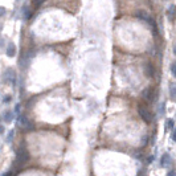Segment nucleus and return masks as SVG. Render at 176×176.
Returning a JSON list of instances; mask_svg holds the SVG:
<instances>
[{"mask_svg":"<svg viewBox=\"0 0 176 176\" xmlns=\"http://www.w3.org/2000/svg\"><path fill=\"white\" fill-rule=\"evenodd\" d=\"M154 159H155V156H154V155H150V156H148V159H147V163H151V162H154Z\"/></svg>","mask_w":176,"mask_h":176,"instance_id":"20","label":"nucleus"},{"mask_svg":"<svg viewBox=\"0 0 176 176\" xmlns=\"http://www.w3.org/2000/svg\"><path fill=\"white\" fill-rule=\"evenodd\" d=\"M17 121H19V126L21 127V129H24V130H31L32 127H33L32 122L25 117V115H23V114L17 115Z\"/></svg>","mask_w":176,"mask_h":176,"instance_id":"2","label":"nucleus"},{"mask_svg":"<svg viewBox=\"0 0 176 176\" xmlns=\"http://www.w3.org/2000/svg\"><path fill=\"white\" fill-rule=\"evenodd\" d=\"M13 138H15V130L8 131V135H7V143L8 145H11V143L13 142Z\"/></svg>","mask_w":176,"mask_h":176,"instance_id":"10","label":"nucleus"},{"mask_svg":"<svg viewBox=\"0 0 176 176\" xmlns=\"http://www.w3.org/2000/svg\"><path fill=\"white\" fill-rule=\"evenodd\" d=\"M2 134H4V126L0 123V135H2Z\"/></svg>","mask_w":176,"mask_h":176,"instance_id":"23","label":"nucleus"},{"mask_svg":"<svg viewBox=\"0 0 176 176\" xmlns=\"http://www.w3.org/2000/svg\"><path fill=\"white\" fill-rule=\"evenodd\" d=\"M3 77H4V81L6 82H9V83H12V85L16 83V72L13 69H11V68L4 72Z\"/></svg>","mask_w":176,"mask_h":176,"instance_id":"3","label":"nucleus"},{"mask_svg":"<svg viewBox=\"0 0 176 176\" xmlns=\"http://www.w3.org/2000/svg\"><path fill=\"white\" fill-rule=\"evenodd\" d=\"M2 176H12V171H7V172L2 174Z\"/></svg>","mask_w":176,"mask_h":176,"instance_id":"21","label":"nucleus"},{"mask_svg":"<svg viewBox=\"0 0 176 176\" xmlns=\"http://www.w3.org/2000/svg\"><path fill=\"white\" fill-rule=\"evenodd\" d=\"M23 17H24V20H28L31 17V12H29V9H28V7H24L23 8Z\"/></svg>","mask_w":176,"mask_h":176,"instance_id":"11","label":"nucleus"},{"mask_svg":"<svg viewBox=\"0 0 176 176\" xmlns=\"http://www.w3.org/2000/svg\"><path fill=\"white\" fill-rule=\"evenodd\" d=\"M171 72H172L174 77H176V62H174L172 65H171Z\"/></svg>","mask_w":176,"mask_h":176,"instance_id":"16","label":"nucleus"},{"mask_svg":"<svg viewBox=\"0 0 176 176\" xmlns=\"http://www.w3.org/2000/svg\"><path fill=\"white\" fill-rule=\"evenodd\" d=\"M143 98H146L147 101H152V89L147 87V89L143 91Z\"/></svg>","mask_w":176,"mask_h":176,"instance_id":"9","label":"nucleus"},{"mask_svg":"<svg viewBox=\"0 0 176 176\" xmlns=\"http://www.w3.org/2000/svg\"><path fill=\"white\" fill-rule=\"evenodd\" d=\"M167 176H176V171H170V172L167 174Z\"/></svg>","mask_w":176,"mask_h":176,"instance_id":"22","label":"nucleus"},{"mask_svg":"<svg viewBox=\"0 0 176 176\" xmlns=\"http://www.w3.org/2000/svg\"><path fill=\"white\" fill-rule=\"evenodd\" d=\"M42 3H44V0H33V4H35L36 7H40Z\"/></svg>","mask_w":176,"mask_h":176,"instance_id":"18","label":"nucleus"},{"mask_svg":"<svg viewBox=\"0 0 176 176\" xmlns=\"http://www.w3.org/2000/svg\"><path fill=\"white\" fill-rule=\"evenodd\" d=\"M171 138H172V141H175L176 142V127L172 130V134H171Z\"/></svg>","mask_w":176,"mask_h":176,"instance_id":"19","label":"nucleus"},{"mask_svg":"<svg viewBox=\"0 0 176 176\" xmlns=\"http://www.w3.org/2000/svg\"><path fill=\"white\" fill-rule=\"evenodd\" d=\"M174 12H175V6H171V7L168 8V12H167V13H168V19H170V20L172 19V15H174Z\"/></svg>","mask_w":176,"mask_h":176,"instance_id":"13","label":"nucleus"},{"mask_svg":"<svg viewBox=\"0 0 176 176\" xmlns=\"http://www.w3.org/2000/svg\"><path fill=\"white\" fill-rule=\"evenodd\" d=\"M146 70H147V74H148L150 77H151V75H154V69H152V66H151L150 64H147V68H146Z\"/></svg>","mask_w":176,"mask_h":176,"instance_id":"12","label":"nucleus"},{"mask_svg":"<svg viewBox=\"0 0 176 176\" xmlns=\"http://www.w3.org/2000/svg\"><path fill=\"white\" fill-rule=\"evenodd\" d=\"M174 53H175V54H176V45H175V46H174Z\"/></svg>","mask_w":176,"mask_h":176,"instance_id":"24","label":"nucleus"},{"mask_svg":"<svg viewBox=\"0 0 176 176\" xmlns=\"http://www.w3.org/2000/svg\"><path fill=\"white\" fill-rule=\"evenodd\" d=\"M170 95L174 101H176V82L170 83Z\"/></svg>","mask_w":176,"mask_h":176,"instance_id":"8","label":"nucleus"},{"mask_svg":"<svg viewBox=\"0 0 176 176\" xmlns=\"http://www.w3.org/2000/svg\"><path fill=\"white\" fill-rule=\"evenodd\" d=\"M6 13H7V9H6V8H4V7H0V17H3V16L6 15Z\"/></svg>","mask_w":176,"mask_h":176,"instance_id":"17","label":"nucleus"},{"mask_svg":"<svg viewBox=\"0 0 176 176\" xmlns=\"http://www.w3.org/2000/svg\"><path fill=\"white\" fill-rule=\"evenodd\" d=\"M174 125H175L174 119H167V129H174Z\"/></svg>","mask_w":176,"mask_h":176,"instance_id":"14","label":"nucleus"},{"mask_svg":"<svg viewBox=\"0 0 176 176\" xmlns=\"http://www.w3.org/2000/svg\"><path fill=\"white\" fill-rule=\"evenodd\" d=\"M138 111H139V115H141L142 119H143L145 122L150 123L151 121H152V115H151L150 110H148V109H146L145 106H139V107H138Z\"/></svg>","mask_w":176,"mask_h":176,"instance_id":"4","label":"nucleus"},{"mask_svg":"<svg viewBox=\"0 0 176 176\" xmlns=\"http://www.w3.org/2000/svg\"><path fill=\"white\" fill-rule=\"evenodd\" d=\"M28 159H29V152H28L25 146H21L17 151V154H16V163H19L20 166H23L28 162Z\"/></svg>","mask_w":176,"mask_h":176,"instance_id":"1","label":"nucleus"},{"mask_svg":"<svg viewBox=\"0 0 176 176\" xmlns=\"http://www.w3.org/2000/svg\"><path fill=\"white\" fill-rule=\"evenodd\" d=\"M171 162H172V159H171V155H170V154H163V156H162V159H160L162 167H170Z\"/></svg>","mask_w":176,"mask_h":176,"instance_id":"6","label":"nucleus"},{"mask_svg":"<svg viewBox=\"0 0 176 176\" xmlns=\"http://www.w3.org/2000/svg\"><path fill=\"white\" fill-rule=\"evenodd\" d=\"M6 53H7L8 57H15V56H16V46H15L13 42H9V44L7 45Z\"/></svg>","mask_w":176,"mask_h":176,"instance_id":"7","label":"nucleus"},{"mask_svg":"<svg viewBox=\"0 0 176 176\" xmlns=\"http://www.w3.org/2000/svg\"><path fill=\"white\" fill-rule=\"evenodd\" d=\"M15 118H16V114H15L13 110H6V111L3 113V121L6 122V123L13 122Z\"/></svg>","mask_w":176,"mask_h":176,"instance_id":"5","label":"nucleus"},{"mask_svg":"<svg viewBox=\"0 0 176 176\" xmlns=\"http://www.w3.org/2000/svg\"><path fill=\"white\" fill-rule=\"evenodd\" d=\"M11 101H12V95H4V98H3L4 103H11Z\"/></svg>","mask_w":176,"mask_h":176,"instance_id":"15","label":"nucleus"}]
</instances>
